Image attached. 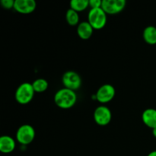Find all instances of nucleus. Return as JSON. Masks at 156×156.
<instances>
[{
  "label": "nucleus",
  "instance_id": "f3484780",
  "mask_svg": "<svg viewBox=\"0 0 156 156\" xmlns=\"http://www.w3.org/2000/svg\"><path fill=\"white\" fill-rule=\"evenodd\" d=\"M1 5L4 9H10L13 8L14 9V5H15V1L13 0H2Z\"/></svg>",
  "mask_w": 156,
  "mask_h": 156
},
{
  "label": "nucleus",
  "instance_id": "9d476101",
  "mask_svg": "<svg viewBox=\"0 0 156 156\" xmlns=\"http://www.w3.org/2000/svg\"><path fill=\"white\" fill-rule=\"evenodd\" d=\"M15 149V142L12 137L9 136H2L0 137V152L9 154L13 152Z\"/></svg>",
  "mask_w": 156,
  "mask_h": 156
},
{
  "label": "nucleus",
  "instance_id": "2eb2a0df",
  "mask_svg": "<svg viewBox=\"0 0 156 156\" xmlns=\"http://www.w3.org/2000/svg\"><path fill=\"white\" fill-rule=\"evenodd\" d=\"M66 21L69 25L76 26L79 24V15L77 12L73 9H69L67 10L66 14Z\"/></svg>",
  "mask_w": 156,
  "mask_h": 156
},
{
  "label": "nucleus",
  "instance_id": "0eeeda50",
  "mask_svg": "<svg viewBox=\"0 0 156 156\" xmlns=\"http://www.w3.org/2000/svg\"><path fill=\"white\" fill-rule=\"evenodd\" d=\"M116 94L115 88L110 84L101 85L96 93V100L102 104L108 103L114 98Z\"/></svg>",
  "mask_w": 156,
  "mask_h": 156
},
{
  "label": "nucleus",
  "instance_id": "6e6552de",
  "mask_svg": "<svg viewBox=\"0 0 156 156\" xmlns=\"http://www.w3.org/2000/svg\"><path fill=\"white\" fill-rule=\"evenodd\" d=\"M126 3L125 0H103L101 8L106 14L115 15L123 10Z\"/></svg>",
  "mask_w": 156,
  "mask_h": 156
},
{
  "label": "nucleus",
  "instance_id": "f8f14e48",
  "mask_svg": "<svg viewBox=\"0 0 156 156\" xmlns=\"http://www.w3.org/2000/svg\"><path fill=\"white\" fill-rule=\"evenodd\" d=\"M94 28L91 27L88 21H82L79 23L77 27V34L82 40H88L92 36Z\"/></svg>",
  "mask_w": 156,
  "mask_h": 156
},
{
  "label": "nucleus",
  "instance_id": "6ab92c4d",
  "mask_svg": "<svg viewBox=\"0 0 156 156\" xmlns=\"http://www.w3.org/2000/svg\"><path fill=\"white\" fill-rule=\"evenodd\" d=\"M147 156H156V150L151 152Z\"/></svg>",
  "mask_w": 156,
  "mask_h": 156
},
{
  "label": "nucleus",
  "instance_id": "a211bd4d",
  "mask_svg": "<svg viewBox=\"0 0 156 156\" xmlns=\"http://www.w3.org/2000/svg\"><path fill=\"white\" fill-rule=\"evenodd\" d=\"M102 1L101 0H89V6L91 9H98L101 8Z\"/></svg>",
  "mask_w": 156,
  "mask_h": 156
},
{
  "label": "nucleus",
  "instance_id": "dca6fc26",
  "mask_svg": "<svg viewBox=\"0 0 156 156\" xmlns=\"http://www.w3.org/2000/svg\"><path fill=\"white\" fill-rule=\"evenodd\" d=\"M32 85L35 92L42 93L48 88L49 84L46 79H37L32 83Z\"/></svg>",
  "mask_w": 156,
  "mask_h": 156
},
{
  "label": "nucleus",
  "instance_id": "4468645a",
  "mask_svg": "<svg viewBox=\"0 0 156 156\" xmlns=\"http://www.w3.org/2000/svg\"><path fill=\"white\" fill-rule=\"evenodd\" d=\"M89 6V0H72L70 2V9L76 12H82Z\"/></svg>",
  "mask_w": 156,
  "mask_h": 156
},
{
  "label": "nucleus",
  "instance_id": "1a4fd4ad",
  "mask_svg": "<svg viewBox=\"0 0 156 156\" xmlns=\"http://www.w3.org/2000/svg\"><path fill=\"white\" fill-rule=\"evenodd\" d=\"M37 3L34 0H15L14 9L17 12L24 15L30 14L35 10Z\"/></svg>",
  "mask_w": 156,
  "mask_h": 156
},
{
  "label": "nucleus",
  "instance_id": "7ed1b4c3",
  "mask_svg": "<svg viewBox=\"0 0 156 156\" xmlns=\"http://www.w3.org/2000/svg\"><path fill=\"white\" fill-rule=\"evenodd\" d=\"M88 21L96 30L103 28L107 23V14L102 8L91 9L88 15Z\"/></svg>",
  "mask_w": 156,
  "mask_h": 156
},
{
  "label": "nucleus",
  "instance_id": "ddd939ff",
  "mask_svg": "<svg viewBox=\"0 0 156 156\" xmlns=\"http://www.w3.org/2000/svg\"><path fill=\"white\" fill-rule=\"evenodd\" d=\"M143 39L148 44H156V27L154 26L146 27L143 30Z\"/></svg>",
  "mask_w": 156,
  "mask_h": 156
},
{
  "label": "nucleus",
  "instance_id": "20e7f679",
  "mask_svg": "<svg viewBox=\"0 0 156 156\" xmlns=\"http://www.w3.org/2000/svg\"><path fill=\"white\" fill-rule=\"evenodd\" d=\"M35 137V130L32 126L24 124L20 126L16 133V140L23 146H27L33 142Z\"/></svg>",
  "mask_w": 156,
  "mask_h": 156
},
{
  "label": "nucleus",
  "instance_id": "423d86ee",
  "mask_svg": "<svg viewBox=\"0 0 156 156\" xmlns=\"http://www.w3.org/2000/svg\"><path fill=\"white\" fill-rule=\"evenodd\" d=\"M112 118L111 111L108 107L101 105L98 107L94 112V120L97 124L100 126H106L109 124Z\"/></svg>",
  "mask_w": 156,
  "mask_h": 156
},
{
  "label": "nucleus",
  "instance_id": "39448f33",
  "mask_svg": "<svg viewBox=\"0 0 156 156\" xmlns=\"http://www.w3.org/2000/svg\"><path fill=\"white\" fill-rule=\"evenodd\" d=\"M62 85L64 88L76 91L82 85V79L80 76L74 71H67L63 74L62 78Z\"/></svg>",
  "mask_w": 156,
  "mask_h": 156
},
{
  "label": "nucleus",
  "instance_id": "f03ea898",
  "mask_svg": "<svg viewBox=\"0 0 156 156\" xmlns=\"http://www.w3.org/2000/svg\"><path fill=\"white\" fill-rule=\"evenodd\" d=\"M34 93L32 84L24 82L18 87L15 91V100L21 105H27L32 101Z\"/></svg>",
  "mask_w": 156,
  "mask_h": 156
},
{
  "label": "nucleus",
  "instance_id": "aec40b11",
  "mask_svg": "<svg viewBox=\"0 0 156 156\" xmlns=\"http://www.w3.org/2000/svg\"><path fill=\"white\" fill-rule=\"evenodd\" d=\"M152 134H153L154 136L156 138V127L154 128V129H152Z\"/></svg>",
  "mask_w": 156,
  "mask_h": 156
},
{
  "label": "nucleus",
  "instance_id": "9b49d317",
  "mask_svg": "<svg viewBox=\"0 0 156 156\" xmlns=\"http://www.w3.org/2000/svg\"><path fill=\"white\" fill-rule=\"evenodd\" d=\"M142 120L145 125L149 128L156 127V110L154 108H149L143 111L142 114Z\"/></svg>",
  "mask_w": 156,
  "mask_h": 156
},
{
  "label": "nucleus",
  "instance_id": "f257e3e1",
  "mask_svg": "<svg viewBox=\"0 0 156 156\" xmlns=\"http://www.w3.org/2000/svg\"><path fill=\"white\" fill-rule=\"evenodd\" d=\"M76 101L77 95L75 91L66 88L58 90L54 95L55 104L62 109L73 108L76 103Z\"/></svg>",
  "mask_w": 156,
  "mask_h": 156
}]
</instances>
